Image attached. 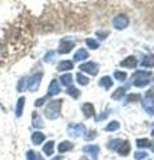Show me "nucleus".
<instances>
[{
  "instance_id": "1",
  "label": "nucleus",
  "mask_w": 154,
  "mask_h": 160,
  "mask_svg": "<svg viewBox=\"0 0 154 160\" xmlns=\"http://www.w3.org/2000/svg\"><path fill=\"white\" fill-rule=\"evenodd\" d=\"M61 107H62V100H52V102L48 103V106L46 107V116L48 119H56L59 115H61Z\"/></svg>"
},
{
  "instance_id": "2",
  "label": "nucleus",
  "mask_w": 154,
  "mask_h": 160,
  "mask_svg": "<svg viewBox=\"0 0 154 160\" xmlns=\"http://www.w3.org/2000/svg\"><path fill=\"white\" fill-rule=\"evenodd\" d=\"M133 79H134L133 83H134L135 87H143L150 82V73L145 72V71H137L135 73H134Z\"/></svg>"
},
{
  "instance_id": "3",
  "label": "nucleus",
  "mask_w": 154,
  "mask_h": 160,
  "mask_svg": "<svg viewBox=\"0 0 154 160\" xmlns=\"http://www.w3.org/2000/svg\"><path fill=\"white\" fill-rule=\"evenodd\" d=\"M153 95H154V88L146 93V98L143 100V107H145L146 112L149 115H154V102H153Z\"/></svg>"
},
{
  "instance_id": "4",
  "label": "nucleus",
  "mask_w": 154,
  "mask_h": 160,
  "mask_svg": "<svg viewBox=\"0 0 154 160\" xmlns=\"http://www.w3.org/2000/svg\"><path fill=\"white\" fill-rule=\"evenodd\" d=\"M42 80V73H35L27 80V88L29 91H36Z\"/></svg>"
},
{
  "instance_id": "5",
  "label": "nucleus",
  "mask_w": 154,
  "mask_h": 160,
  "mask_svg": "<svg viewBox=\"0 0 154 160\" xmlns=\"http://www.w3.org/2000/svg\"><path fill=\"white\" fill-rule=\"evenodd\" d=\"M79 69H82V72H87V73L93 75V76H95V75L98 73V66H97L95 63H93V62H88V63L81 64Z\"/></svg>"
},
{
  "instance_id": "6",
  "label": "nucleus",
  "mask_w": 154,
  "mask_h": 160,
  "mask_svg": "<svg viewBox=\"0 0 154 160\" xmlns=\"http://www.w3.org/2000/svg\"><path fill=\"white\" fill-rule=\"evenodd\" d=\"M113 24H114V27H115L117 29H123L125 27H127L129 19L125 16V15H118V16L114 18Z\"/></svg>"
},
{
  "instance_id": "7",
  "label": "nucleus",
  "mask_w": 154,
  "mask_h": 160,
  "mask_svg": "<svg viewBox=\"0 0 154 160\" xmlns=\"http://www.w3.org/2000/svg\"><path fill=\"white\" fill-rule=\"evenodd\" d=\"M75 43L70 39H63L61 42V46H59V53H68L74 48Z\"/></svg>"
},
{
  "instance_id": "8",
  "label": "nucleus",
  "mask_w": 154,
  "mask_h": 160,
  "mask_svg": "<svg viewBox=\"0 0 154 160\" xmlns=\"http://www.w3.org/2000/svg\"><path fill=\"white\" fill-rule=\"evenodd\" d=\"M68 133L74 138H79L84 133V126L83 124H72L68 127Z\"/></svg>"
},
{
  "instance_id": "9",
  "label": "nucleus",
  "mask_w": 154,
  "mask_h": 160,
  "mask_svg": "<svg viewBox=\"0 0 154 160\" xmlns=\"http://www.w3.org/2000/svg\"><path fill=\"white\" fill-rule=\"evenodd\" d=\"M83 152L91 155V156L94 158V160H97L98 155H99V147L98 146H93V144H91V146H86L83 148Z\"/></svg>"
},
{
  "instance_id": "10",
  "label": "nucleus",
  "mask_w": 154,
  "mask_h": 160,
  "mask_svg": "<svg viewBox=\"0 0 154 160\" xmlns=\"http://www.w3.org/2000/svg\"><path fill=\"white\" fill-rule=\"evenodd\" d=\"M59 91H61V88H59V84L56 80H52L51 83H50V87H48V95L50 96H54V95H58Z\"/></svg>"
},
{
  "instance_id": "11",
  "label": "nucleus",
  "mask_w": 154,
  "mask_h": 160,
  "mask_svg": "<svg viewBox=\"0 0 154 160\" xmlns=\"http://www.w3.org/2000/svg\"><path fill=\"white\" fill-rule=\"evenodd\" d=\"M121 66L122 67H127V68H134L137 66V60H135V58H134V56H129L127 59L122 60Z\"/></svg>"
},
{
  "instance_id": "12",
  "label": "nucleus",
  "mask_w": 154,
  "mask_h": 160,
  "mask_svg": "<svg viewBox=\"0 0 154 160\" xmlns=\"http://www.w3.org/2000/svg\"><path fill=\"white\" fill-rule=\"evenodd\" d=\"M74 64L70 62V60H63L58 64V71H68V69H72Z\"/></svg>"
},
{
  "instance_id": "13",
  "label": "nucleus",
  "mask_w": 154,
  "mask_h": 160,
  "mask_svg": "<svg viewBox=\"0 0 154 160\" xmlns=\"http://www.w3.org/2000/svg\"><path fill=\"white\" fill-rule=\"evenodd\" d=\"M31 140H32V143L35 144V146H39L40 143H43V140H44V133L42 132H34L32 133V136H31Z\"/></svg>"
},
{
  "instance_id": "14",
  "label": "nucleus",
  "mask_w": 154,
  "mask_h": 160,
  "mask_svg": "<svg viewBox=\"0 0 154 160\" xmlns=\"http://www.w3.org/2000/svg\"><path fill=\"white\" fill-rule=\"evenodd\" d=\"M82 109H83L84 116H86V118H90V116H93V115H94V107H93V104H90V103L83 104Z\"/></svg>"
},
{
  "instance_id": "15",
  "label": "nucleus",
  "mask_w": 154,
  "mask_h": 160,
  "mask_svg": "<svg viewBox=\"0 0 154 160\" xmlns=\"http://www.w3.org/2000/svg\"><path fill=\"white\" fill-rule=\"evenodd\" d=\"M24 104H26V99H24V98H20V99L18 100V103H16V116H18V118L22 116Z\"/></svg>"
},
{
  "instance_id": "16",
  "label": "nucleus",
  "mask_w": 154,
  "mask_h": 160,
  "mask_svg": "<svg viewBox=\"0 0 154 160\" xmlns=\"http://www.w3.org/2000/svg\"><path fill=\"white\" fill-rule=\"evenodd\" d=\"M117 151L121 153V155H123V156H126V155L130 152V144H129L127 142H123V143L121 144V147H119Z\"/></svg>"
},
{
  "instance_id": "17",
  "label": "nucleus",
  "mask_w": 154,
  "mask_h": 160,
  "mask_svg": "<svg viewBox=\"0 0 154 160\" xmlns=\"http://www.w3.org/2000/svg\"><path fill=\"white\" fill-rule=\"evenodd\" d=\"M88 58V53L86 49H79V51L75 53V56H74V60H77V62H81V60H84V59H87Z\"/></svg>"
},
{
  "instance_id": "18",
  "label": "nucleus",
  "mask_w": 154,
  "mask_h": 160,
  "mask_svg": "<svg viewBox=\"0 0 154 160\" xmlns=\"http://www.w3.org/2000/svg\"><path fill=\"white\" fill-rule=\"evenodd\" d=\"M71 148H72V144L70 142H62L61 144H59V147H58V149H59V152H61V153L70 151Z\"/></svg>"
},
{
  "instance_id": "19",
  "label": "nucleus",
  "mask_w": 154,
  "mask_h": 160,
  "mask_svg": "<svg viewBox=\"0 0 154 160\" xmlns=\"http://www.w3.org/2000/svg\"><path fill=\"white\" fill-rule=\"evenodd\" d=\"M123 143V140H121V139H114V140H110L109 142V148H111V149H117L121 147V144Z\"/></svg>"
},
{
  "instance_id": "20",
  "label": "nucleus",
  "mask_w": 154,
  "mask_h": 160,
  "mask_svg": "<svg viewBox=\"0 0 154 160\" xmlns=\"http://www.w3.org/2000/svg\"><path fill=\"white\" fill-rule=\"evenodd\" d=\"M99 84L103 87V88H106V89H109L111 87V84H113V80L109 78V76H105V78H102L101 79V82H99Z\"/></svg>"
},
{
  "instance_id": "21",
  "label": "nucleus",
  "mask_w": 154,
  "mask_h": 160,
  "mask_svg": "<svg viewBox=\"0 0 154 160\" xmlns=\"http://www.w3.org/2000/svg\"><path fill=\"white\" fill-rule=\"evenodd\" d=\"M43 152L46 155H52L54 152V142H47L43 147Z\"/></svg>"
},
{
  "instance_id": "22",
  "label": "nucleus",
  "mask_w": 154,
  "mask_h": 160,
  "mask_svg": "<svg viewBox=\"0 0 154 160\" xmlns=\"http://www.w3.org/2000/svg\"><path fill=\"white\" fill-rule=\"evenodd\" d=\"M142 67H154V55L147 56L142 60Z\"/></svg>"
},
{
  "instance_id": "23",
  "label": "nucleus",
  "mask_w": 154,
  "mask_h": 160,
  "mask_svg": "<svg viewBox=\"0 0 154 160\" xmlns=\"http://www.w3.org/2000/svg\"><path fill=\"white\" fill-rule=\"evenodd\" d=\"M32 124H34V127H36V128H42L43 127V120H42V118L38 116V115H34Z\"/></svg>"
},
{
  "instance_id": "24",
  "label": "nucleus",
  "mask_w": 154,
  "mask_h": 160,
  "mask_svg": "<svg viewBox=\"0 0 154 160\" xmlns=\"http://www.w3.org/2000/svg\"><path fill=\"white\" fill-rule=\"evenodd\" d=\"M61 80H62V84H64V86H70V84L72 83V76H71V73L63 75V76L61 78Z\"/></svg>"
},
{
  "instance_id": "25",
  "label": "nucleus",
  "mask_w": 154,
  "mask_h": 160,
  "mask_svg": "<svg viewBox=\"0 0 154 160\" xmlns=\"http://www.w3.org/2000/svg\"><path fill=\"white\" fill-rule=\"evenodd\" d=\"M123 95H125V88H122V87H121V88H118L117 91L111 95V98H113V99H115V100H118V99H121Z\"/></svg>"
},
{
  "instance_id": "26",
  "label": "nucleus",
  "mask_w": 154,
  "mask_h": 160,
  "mask_svg": "<svg viewBox=\"0 0 154 160\" xmlns=\"http://www.w3.org/2000/svg\"><path fill=\"white\" fill-rule=\"evenodd\" d=\"M137 146L140 148H146V147H150V142H149L147 139H138Z\"/></svg>"
},
{
  "instance_id": "27",
  "label": "nucleus",
  "mask_w": 154,
  "mask_h": 160,
  "mask_svg": "<svg viewBox=\"0 0 154 160\" xmlns=\"http://www.w3.org/2000/svg\"><path fill=\"white\" fill-rule=\"evenodd\" d=\"M77 79H78V83L81 84V86H87V84H88V79L84 76V75H82V73H78Z\"/></svg>"
},
{
  "instance_id": "28",
  "label": "nucleus",
  "mask_w": 154,
  "mask_h": 160,
  "mask_svg": "<svg viewBox=\"0 0 154 160\" xmlns=\"http://www.w3.org/2000/svg\"><path fill=\"white\" fill-rule=\"evenodd\" d=\"M27 160H43L36 152H34V151H28L27 152Z\"/></svg>"
},
{
  "instance_id": "29",
  "label": "nucleus",
  "mask_w": 154,
  "mask_h": 160,
  "mask_svg": "<svg viewBox=\"0 0 154 160\" xmlns=\"http://www.w3.org/2000/svg\"><path fill=\"white\" fill-rule=\"evenodd\" d=\"M26 87H27V79L22 78L20 80H19V84H18V91L22 92V91H24V88Z\"/></svg>"
},
{
  "instance_id": "30",
  "label": "nucleus",
  "mask_w": 154,
  "mask_h": 160,
  "mask_svg": "<svg viewBox=\"0 0 154 160\" xmlns=\"http://www.w3.org/2000/svg\"><path fill=\"white\" fill-rule=\"evenodd\" d=\"M119 128V123L118 122H111L110 124H107L106 131H115V129Z\"/></svg>"
},
{
  "instance_id": "31",
  "label": "nucleus",
  "mask_w": 154,
  "mask_h": 160,
  "mask_svg": "<svg viewBox=\"0 0 154 160\" xmlns=\"http://www.w3.org/2000/svg\"><path fill=\"white\" fill-rule=\"evenodd\" d=\"M67 93L70 95V96H72V98H78L79 96V91H78L77 88H74V87H68Z\"/></svg>"
},
{
  "instance_id": "32",
  "label": "nucleus",
  "mask_w": 154,
  "mask_h": 160,
  "mask_svg": "<svg viewBox=\"0 0 154 160\" xmlns=\"http://www.w3.org/2000/svg\"><path fill=\"white\" fill-rule=\"evenodd\" d=\"M86 43H87V46L90 47V48H93V49H95V48H98V42L97 40H94V39H87L86 40Z\"/></svg>"
},
{
  "instance_id": "33",
  "label": "nucleus",
  "mask_w": 154,
  "mask_h": 160,
  "mask_svg": "<svg viewBox=\"0 0 154 160\" xmlns=\"http://www.w3.org/2000/svg\"><path fill=\"white\" fill-rule=\"evenodd\" d=\"M114 78H115L117 80H119V82H123V80L126 79V73L117 71V72H114Z\"/></svg>"
},
{
  "instance_id": "34",
  "label": "nucleus",
  "mask_w": 154,
  "mask_h": 160,
  "mask_svg": "<svg viewBox=\"0 0 154 160\" xmlns=\"http://www.w3.org/2000/svg\"><path fill=\"white\" fill-rule=\"evenodd\" d=\"M147 156V153L146 152H143V151H138L134 153V158H135L137 160H141V159H145Z\"/></svg>"
},
{
  "instance_id": "35",
  "label": "nucleus",
  "mask_w": 154,
  "mask_h": 160,
  "mask_svg": "<svg viewBox=\"0 0 154 160\" xmlns=\"http://www.w3.org/2000/svg\"><path fill=\"white\" fill-rule=\"evenodd\" d=\"M137 100H140V95H129L127 96V102H130V103H133V102H137Z\"/></svg>"
},
{
  "instance_id": "36",
  "label": "nucleus",
  "mask_w": 154,
  "mask_h": 160,
  "mask_svg": "<svg viewBox=\"0 0 154 160\" xmlns=\"http://www.w3.org/2000/svg\"><path fill=\"white\" fill-rule=\"evenodd\" d=\"M54 55H55V52H50V53H47L46 56H44V60H46V62H50V60H52Z\"/></svg>"
},
{
  "instance_id": "37",
  "label": "nucleus",
  "mask_w": 154,
  "mask_h": 160,
  "mask_svg": "<svg viewBox=\"0 0 154 160\" xmlns=\"http://www.w3.org/2000/svg\"><path fill=\"white\" fill-rule=\"evenodd\" d=\"M44 100H46V99H44V98H42V99H38V100H36V102H35V106H36V107H40V106H42V104L44 103Z\"/></svg>"
},
{
  "instance_id": "38",
  "label": "nucleus",
  "mask_w": 154,
  "mask_h": 160,
  "mask_svg": "<svg viewBox=\"0 0 154 160\" xmlns=\"http://www.w3.org/2000/svg\"><path fill=\"white\" fill-rule=\"evenodd\" d=\"M88 133H90V135H87V136H86V140H91V139L95 138V132H88Z\"/></svg>"
},
{
  "instance_id": "39",
  "label": "nucleus",
  "mask_w": 154,
  "mask_h": 160,
  "mask_svg": "<svg viewBox=\"0 0 154 160\" xmlns=\"http://www.w3.org/2000/svg\"><path fill=\"white\" fill-rule=\"evenodd\" d=\"M97 35H98V36H103L102 39H105V36H107V32H98Z\"/></svg>"
},
{
  "instance_id": "40",
  "label": "nucleus",
  "mask_w": 154,
  "mask_h": 160,
  "mask_svg": "<svg viewBox=\"0 0 154 160\" xmlns=\"http://www.w3.org/2000/svg\"><path fill=\"white\" fill-rule=\"evenodd\" d=\"M52 160H62V159H61V158H54Z\"/></svg>"
},
{
  "instance_id": "41",
  "label": "nucleus",
  "mask_w": 154,
  "mask_h": 160,
  "mask_svg": "<svg viewBox=\"0 0 154 160\" xmlns=\"http://www.w3.org/2000/svg\"><path fill=\"white\" fill-rule=\"evenodd\" d=\"M153 135H154V129H153Z\"/></svg>"
}]
</instances>
